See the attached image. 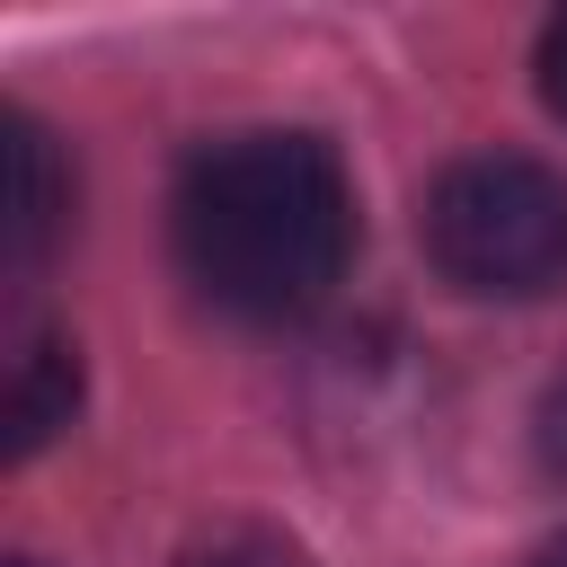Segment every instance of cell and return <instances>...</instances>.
<instances>
[{
	"label": "cell",
	"instance_id": "cell-1",
	"mask_svg": "<svg viewBox=\"0 0 567 567\" xmlns=\"http://www.w3.org/2000/svg\"><path fill=\"white\" fill-rule=\"evenodd\" d=\"M177 266L230 319H301L346 284L354 177L319 133L248 124L177 168Z\"/></svg>",
	"mask_w": 567,
	"mask_h": 567
},
{
	"label": "cell",
	"instance_id": "cell-2",
	"mask_svg": "<svg viewBox=\"0 0 567 567\" xmlns=\"http://www.w3.org/2000/svg\"><path fill=\"white\" fill-rule=\"evenodd\" d=\"M425 257L470 301H540L567 284V177L523 151H470L425 186Z\"/></svg>",
	"mask_w": 567,
	"mask_h": 567
},
{
	"label": "cell",
	"instance_id": "cell-3",
	"mask_svg": "<svg viewBox=\"0 0 567 567\" xmlns=\"http://www.w3.org/2000/svg\"><path fill=\"white\" fill-rule=\"evenodd\" d=\"M0 177H9L0 257H9V275H27V266L62 239V221H71V168H62L53 133H44L27 106H9V115H0Z\"/></svg>",
	"mask_w": 567,
	"mask_h": 567
},
{
	"label": "cell",
	"instance_id": "cell-4",
	"mask_svg": "<svg viewBox=\"0 0 567 567\" xmlns=\"http://www.w3.org/2000/svg\"><path fill=\"white\" fill-rule=\"evenodd\" d=\"M71 416H80V346L27 337L18 363H9V461H35Z\"/></svg>",
	"mask_w": 567,
	"mask_h": 567
},
{
	"label": "cell",
	"instance_id": "cell-5",
	"mask_svg": "<svg viewBox=\"0 0 567 567\" xmlns=\"http://www.w3.org/2000/svg\"><path fill=\"white\" fill-rule=\"evenodd\" d=\"M177 567H310V549L284 540V532H266V523H221V532L186 540Z\"/></svg>",
	"mask_w": 567,
	"mask_h": 567
},
{
	"label": "cell",
	"instance_id": "cell-6",
	"mask_svg": "<svg viewBox=\"0 0 567 567\" xmlns=\"http://www.w3.org/2000/svg\"><path fill=\"white\" fill-rule=\"evenodd\" d=\"M540 106L567 124V9L540 27Z\"/></svg>",
	"mask_w": 567,
	"mask_h": 567
},
{
	"label": "cell",
	"instance_id": "cell-7",
	"mask_svg": "<svg viewBox=\"0 0 567 567\" xmlns=\"http://www.w3.org/2000/svg\"><path fill=\"white\" fill-rule=\"evenodd\" d=\"M532 434H540V470H549V478H567V372L549 381V399H540V425H532Z\"/></svg>",
	"mask_w": 567,
	"mask_h": 567
},
{
	"label": "cell",
	"instance_id": "cell-8",
	"mask_svg": "<svg viewBox=\"0 0 567 567\" xmlns=\"http://www.w3.org/2000/svg\"><path fill=\"white\" fill-rule=\"evenodd\" d=\"M532 567H567V532H558V540H549V549H540Z\"/></svg>",
	"mask_w": 567,
	"mask_h": 567
},
{
	"label": "cell",
	"instance_id": "cell-9",
	"mask_svg": "<svg viewBox=\"0 0 567 567\" xmlns=\"http://www.w3.org/2000/svg\"><path fill=\"white\" fill-rule=\"evenodd\" d=\"M9 567H44V558H9Z\"/></svg>",
	"mask_w": 567,
	"mask_h": 567
}]
</instances>
